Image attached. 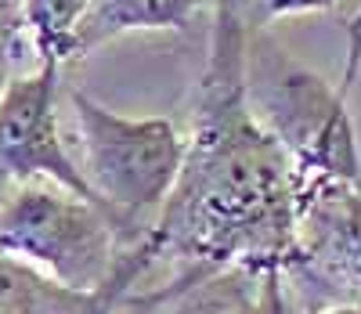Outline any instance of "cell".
Returning a JSON list of instances; mask_svg holds the SVG:
<instances>
[{"label":"cell","mask_w":361,"mask_h":314,"mask_svg":"<svg viewBox=\"0 0 361 314\" xmlns=\"http://www.w3.org/2000/svg\"><path fill=\"white\" fill-rule=\"evenodd\" d=\"M87 8L90 0H22L18 18L33 37L40 61H51V66L73 61V40Z\"/></svg>","instance_id":"10"},{"label":"cell","mask_w":361,"mask_h":314,"mask_svg":"<svg viewBox=\"0 0 361 314\" xmlns=\"http://www.w3.org/2000/svg\"><path fill=\"white\" fill-rule=\"evenodd\" d=\"M282 274L300 314L361 307V177L300 184L296 242Z\"/></svg>","instance_id":"5"},{"label":"cell","mask_w":361,"mask_h":314,"mask_svg":"<svg viewBox=\"0 0 361 314\" xmlns=\"http://www.w3.org/2000/svg\"><path fill=\"white\" fill-rule=\"evenodd\" d=\"M0 253L66 289L102 296L123 260V238L90 199L29 181L8 188L0 199Z\"/></svg>","instance_id":"4"},{"label":"cell","mask_w":361,"mask_h":314,"mask_svg":"<svg viewBox=\"0 0 361 314\" xmlns=\"http://www.w3.org/2000/svg\"><path fill=\"white\" fill-rule=\"evenodd\" d=\"M58 98H62V66L51 61H37V69L11 76L0 90V181H47L94 203L80 163L62 141Z\"/></svg>","instance_id":"6"},{"label":"cell","mask_w":361,"mask_h":314,"mask_svg":"<svg viewBox=\"0 0 361 314\" xmlns=\"http://www.w3.org/2000/svg\"><path fill=\"white\" fill-rule=\"evenodd\" d=\"M246 98L264 131L307 181H357L361 148L347 98L267 33L246 37Z\"/></svg>","instance_id":"3"},{"label":"cell","mask_w":361,"mask_h":314,"mask_svg":"<svg viewBox=\"0 0 361 314\" xmlns=\"http://www.w3.org/2000/svg\"><path fill=\"white\" fill-rule=\"evenodd\" d=\"M357 76H361V8L347 22V58H343V76L336 83V90L343 94L347 102H350V94H354Z\"/></svg>","instance_id":"12"},{"label":"cell","mask_w":361,"mask_h":314,"mask_svg":"<svg viewBox=\"0 0 361 314\" xmlns=\"http://www.w3.org/2000/svg\"><path fill=\"white\" fill-rule=\"evenodd\" d=\"M235 8H238V18H243L246 33H264L279 18L336 11L340 0H235Z\"/></svg>","instance_id":"11"},{"label":"cell","mask_w":361,"mask_h":314,"mask_svg":"<svg viewBox=\"0 0 361 314\" xmlns=\"http://www.w3.org/2000/svg\"><path fill=\"white\" fill-rule=\"evenodd\" d=\"M246 25L235 0H214L209 54L195 83L185 159L166 203L116 267L102 300L119 310L159 264L177 278L217 267H286L296 242L300 177L246 98Z\"/></svg>","instance_id":"1"},{"label":"cell","mask_w":361,"mask_h":314,"mask_svg":"<svg viewBox=\"0 0 361 314\" xmlns=\"http://www.w3.org/2000/svg\"><path fill=\"white\" fill-rule=\"evenodd\" d=\"M130 296L156 307V314H296L282 267H217Z\"/></svg>","instance_id":"7"},{"label":"cell","mask_w":361,"mask_h":314,"mask_svg":"<svg viewBox=\"0 0 361 314\" xmlns=\"http://www.w3.org/2000/svg\"><path fill=\"white\" fill-rule=\"evenodd\" d=\"M206 8L214 0H90L73 40V61L127 33H177Z\"/></svg>","instance_id":"8"},{"label":"cell","mask_w":361,"mask_h":314,"mask_svg":"<svg viewBox=\"0 0 361 314\" xmlns=\"http://www.w3.org/2000/svg\"><path fill=\"white\" fill-rule=\"evenodd\" d=\"M66 102L80 138V174L127 253L166 203L185 159V138L163 116L134 119L112 112L76 87L66 90Z\"/></svg>","instance_id":"2"},{"label":"cell","mask_w":361,"mask_h":314,"mask_svg":"<svg viewBox=\"0 0 361 314\" xmlns=\"http://www.w3.org/2000/svg\"><path fill=\"white\" fill-rule=\"evenodd\" d=\"M0 314H116L102 296L58 286L15 257L0 253Z\"/></svg>","instance_id":"9"},{"label":"cell","mask_w":361,"mask_h":314,"mask_svg":"<svg viewBox=\"0 0 361 314\" xmlns=\"http://www.w3.org/2000/svg\"><path fill=\"white\" fill-rule=\"evenodd\" d=\"M318 314H361V307H329V310H318Z\"/></svg>","instance_id":"14"},{"label":"cell","mask_w":361,"mask_h":314,"mask_svg":"<svg viewBox=\"0 0 361 314\" xmlns=\"http://www.w3.org/2000/svg\"><path fill=\"white\" fill-rule=\"evenodd\" d=\"M15 37H18V25L8 15H0V90H4L8 80H11V47H15Z\"/></svg>","instance_id":"13"}]
</instances>
